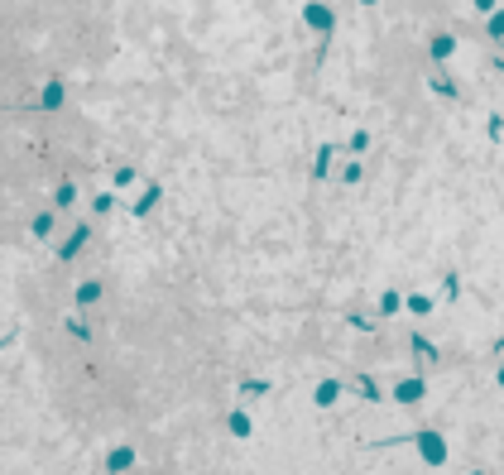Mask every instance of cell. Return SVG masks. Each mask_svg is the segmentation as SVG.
Instances as JSON below:
<instances>
[{
	"mask_svg": "<svg viewBox=\"0 0 504 475\" xmlns=\"http://www.w3.org/2000/svg\"><path fill=\"white\" fill-rule=\"evenodd\" d=\"M226 427H231V437H250V418H245L240 408H235V413L226 418Z\"/></svg>",
	"mask_w": 504,
	"mask_h": 475,
	"instance_id": "4fadbf2b",
	"label": "cell"
},
{
	"mask_svg": "<svg viewBox=\"0 0 504 475\" xmlns=\"http://www.w3.org/2000/svg\"><path fill=\"white\" fill-rule=\"evenodd\" d=\"M240 394L250 398V394H269V380H240Z\"/></svg>",
	"mask_w": 504,
	"mask_h": 475,
	"instance_id": "d6986e66",
	"label": "cell"
},
{
	"mask_svg": "<svg viewBox=\"0 0 504 475\" xmlns=\"http://www.w3.org/2000/svg\"><path fill=\"white\" fill-rule=\"evenodd\" d=\"M356 394H360L365 403H375V398H380V384L370 380V375H360V380H356Z\"/></svg>",
	"mask_w": 504,
	"mask_h": 475,
	"instance_id": "5bb4252c",
	"label": "cell"
},
{
	"mask_svg": "<svg viewBox=\"0 0 504 475\" xmlns=\"http://www.w3.org/2000/svg\"><path fill=\"white\" fill-rule=\"evenodd\" d=\"M346 322H351V327H356V331H375V322H365V317H360V312H351V317H346Z\"/></svg>",
	"mask_w": 504,
	"mask_h": 475,
	"instance_id": "f1b7e54d",
	"label": "cell"
},
{
	"mask_svg": "<svg viewBox=\"0 0 504 475\" xmlns=\"http://www.w3.org/2000/svg\"><path fill=\"white\" fill-rule=\"evenodd\" d=\"M154 206H159V183H149V188H144V197L135 202V216H149Z\"/></svg>",
	"mask_w": 504,
	"mask_h": 475,
	"instance_id": "7c38bea8",
	"label": "cell"
},
{
	"mask_svg": "<svg viewBox=\"0 0 504 475\" xmlns=\"http://www.w3.org/2000/svg\"><path fill=\"white\" fill-rule=\"evenodd\" d=\"M495 68H500V72H504V58H495Z\"/></svg>",
	"mask_w": 504,
	"mask_h": 475,
	"instance_id": "4dcf8cb0",
	"label": "cell"
},
{
	"mask_svg": "<svg viewBox=\"0 0 504 475\" xmlns=\"http://www.w3.org/2000/svg\"><path fill=\"white\" fill-rule=\"evenodd\" d=\"M48 231H53V211H43V216H34V235H39V240H43V235H48Z\"/></svg>",
	"mask_w": 504,
	"mask_h": 475,
	"instance_id": "ffe728a7",
	"label": "cell"
},
{
	"mask_svg": "<svg viewBox=\"0 0 504 475\" xmlns=\"http://www.w3.org/2000/svg\"><path fill=\"white\" fill-rule=\"evenodd\" d=\"M442 284H447V298H461V274H456V269H447Z\"/></svg>",
	"mask_w": 504,
	"mask_h": 475,
	"instance_id": "44dd1931",
	"label": "cell"
},
{
	"mask_svg": "<svg viewBox=\"0 0 504 475\" xmlns=\"http://www.w3.org/2000/svg\"><path fill=\"white\" fill-rule=\"evenodd\" d=\"M97 298H101V284H97V279L77 284V302H82V307H87V302H97Z\"/></svg>",
	"mask_w": 504,
	"mask_h": 475,
	"instance_id": "9a60e30c",
	"label": "cell"
},
{
	"mask_svg": "<svg viewBox=\"0 0 504 475\" xmlns=\"http://www.w3.org/2000/svg\"><path fill=\"white\" fill-rule=\"evenodd\" d=\"M413 447H418V456H423L427 466H442V461H447V442H442V432H432V427L413 432Z\"/></svg>",
	"mask_w": 504,
	"mask_h": 475,
	"instance_id": "6da1fadb",
	"label": "cell"
},
{
	"mask_svg": "<svg viewBox=\"0 0 504 475\" xmlns=\"http://www.w3.org/2000/svg\"><path fill=\"white\" fill-rule=\"evenodd\" d=\"M302 19H307V29H317V34H331V24H336V10H331V5H302Z\"/></svg>",
	"mask_w": 504,
	"mask_h": 475,
	"instance_id": "7a4b0ae2",
	"label": "cell"
},
{
	"mask_svg": "<svg viewBox=\"0 0 504 475\" xmlns=\"http://www.w3.org/2000/svg\"><path fill=\"white\" fill-rule=\"evenodd\" d=\"M403 307H408L413 317H427V312H432V298H427V293H408V298H403Z\"/></svg>",
	"mask_w": 504,
	"mask_h": 475,
	"instance_id": "8fae6325",
	"label": "cell"
},
{
	"mask_svg": "<svg viewBox=\"0 0 504 475\" xmlns=\"http://www.w3.org/2000/svg\"><path fill=\"white\" fill-rule=\"evenodd\" d=\"M427 87H432V92H437V96H456V82H447V77H432Z\"/></svg>",
	"mask_w": 504,
	"mask_h": 475,
	"instance_id": "7402d4cb",
	"label": "cell"
},
{
	"mask_svg": "<svg viewBox=\"0 0 504 475\" xmlns=\"http://www.w3.org/2000/svg\"><path fill=\"white\" fill-rule=\"evenodd\" d=\"M331 168H336V144H322L317 159H312V178H327Z\"/></svg>",
	"mask_w": 504,
	"mask_h": 475,
	"instance_id": "52a82bcc",
	"label": "cell"
},
{
	"mask_svg": "<svg viewBox=\"0 0 504 475\" xmlns=\"http://www.w3.org/2000/svg\"><path fill=\"white\" fill-rule=\"evenodd\" d=\"M336 398H341V380H322L312 389V403H317V408H331Z\"/></svg>",
	"mask_w": 504,
	"mask_h": 475,
	"instance_id": "8992f818",
	"label": "cell"
},
{
	"mask_svg": "<svg viewBox=\"0 0 504 475\" xmlns=\"http://www.w3.org/2000/svg\"><path fill=\"white\" fill-rule=\"evenodd\" d=\"M68 331H72V336H77V341H87V336H92V327H87V322H82V317H72V322H68Z\"/></svg>",
	"mask_w": 504,
	"mask_h": 475,
	"instance_id": "d4e9b609",
	"label": "cell"
},
{
	"mask_svg": "<svg viewBox=\"0 0 504 475\" xmlns=\"http://www.w3.org/2000/svg\"><path fill=\"white\" fill-rule=\"evenodd\" d=\"M43 106H48V110H58V106H63V87H58V82H48V87H43Z\"/></svg>",
	"mask_w": 504,
	"mask_h": 475,
	"instance_id": "e0dca14e",
	"label": "cell"
},
{
	"mask_svg": "<svg viewBox=\"0 0 504 475\" xmlns=\"http://www.w3.org/2000/svg\"><path fill=\"white\" fill-rule=\"evenodd\" d=\"M135 183V168H115V188H130Z\"/></svg>",
	"mask_w": 504,
	"mask_h": 475,
	"instance_id": "83f0119b",
	"label": "cell"
},
{
	"mask_svg": "<svg viewBox=\"0 0 504 475\" xmlns=\"http://www.w3.org/2000/svg\"><path fill=\"white\" fill-rule=\"evenodd\" d=\"M408 346H413V351H418V356H423L427 365H437V360H442V351H437V346H432L427 336H418V331H413V341H408Z\"/></svg>",
	"mask_w": 504,
	"mask_h": 475,
	"instance_id": "9c48e42d",
	"label": "cell"
},
{
	"mask_svg": "<svg viewBox=\"0 0 504 475\" xmlns=\"http://www.w3.org/2000/svg\"><path fill=\"white\" fill-rule=\"evenodd\" d=\"M427 53H432V58H437V63H447V58H452V53H456V39H452V34H437V39H432V43H427Z\"/></svg>",
	"mask_w": 504,
	"mask_h": 475,
	"instance_id": "ba28073f",
	"label": "cell"
},
{
	"mask_svg": "<svg viewBox=\"0 0 504 475\" xmlns=\"http://www.w3.org/2000/svg\"><path fill=\"white\" fill-rule=\"evenodd\" d=\"M485 135H490V139H504V115H490V125H485Z\"/></svg>",
	"mask_w": 504,
	"mask_h": 475,
	"instance_id": "484cf974",
	"label": "cell"
},
{
	"mask_svg": "<svg viewBox=\"0 0 504 475\" xmlns=\"http://www.w3.org/2000/svg\"><path fill=\"white\" fill-rule=\"evenodd\" d=\"M399 307H403V293L399 288H385V293H380V317H394Z\"/></svg>",
	"mask_w": 504,
	"mask_h": 475,
	"instance_id": "30bf717a",
	"label": "cell"
},
{
	"mask_svg": "<svg viewBox=\"0 0 504 475\" xmlns=\"http://www.w3.org/2000/svg\"><path fill=\"white\" fill-rule=\"evenodd\" d=\"M92 206H97V216H106V211H115V197H110V192H97Z\"/></svg>",
	"mask_w": 504,
	"mask_h": 475,
	"instance_id": "603a6c76",
	"label": "cell"
},
{
	"mask_svg": "<svg viewBox=\"0 0 504 475\" xmlns=\"http://www.w3.org/2000/svg\"><path fill=\"white\" fill-rule=\"evenodd\" d=\"M495 380H500V389H504V365H500V375H495Z\"/></svg>",
	"mask_w": 504,
	"mask_h": 475,
	"instance_id": "f546056e",
	"label": "cell"
},
{
	"mask_svg": "<svg viewBox=\"0 0 504 475\" xmlns=\"http://www.w3.org/2000/svg\"><path fill=\"white\" fill-rule=\"evenodd\" d=\"M360 178H365V164H360V159H351V164L341 168V183H360Z\"/></svg>",
	"mask_w": 504,
	"mask_h": 475,
	"instance_id": "2e32d148",
	"label": "cell"
},
{
	"mask_svg": "<svg viewBox=\"0 0 504 475\" xmlns=\"http://www.w3.org/2000/svg\"><path fill=\"white\" fill-rule=\"evenodd\" d=\"M423 394H427V380H418V375H408V380L394 384V398L399 403H423Z\"/></svg>",
	"mask_w": 504,
	"mask_h": 475,
	"instance_id": "3957f363",
	"label": "cell"
},
{
	"mask_svg": "<svg viewBox=\"0 0 504 475\" xmlns=\"http://www.w3.org/2000/svg\"><path fill=\"white\" fill-rule=\"evenodd\" d=\"M490 39H504V5L490 10Z\"/></svg>",
	"mask_w": 504,
	"mask_h": 475,
	"instance_id": "ac0fdd59",
	"label": "cell"
},
{
	"mask_svg": "<svg viewBox=\"0 0 504 475\" xmlns=\"http://www.w3.org/2000/svg\"><path fill=\"white\" fill-rule=\"evenodd\" d=\"M87 240H92V226H77V231L68 235V245H58V260H77Z\"/></svg>",
	"mask_w": 504,
	"mask_h": 475,
	"instance_id": "277c9868",
	"label": "cell"
},
{
	"mask_svg": "<svg viewBox=\"0 0 504 475\" xmlns=\"http://www.w3.org/2000/svg\"><path fill=\"white\" fill-rule=\"evenodd\" d=\"M466 475H481V471H466Z\"/></svg>",
	"mask_w": 504,
	"mask_h": 475,
	"instance_id": "1f68e13d",
	"label": "cell"
},
{
	"mask_svg": "<svg viewBox=\"0 0 504 475\" xmlns=\"http://www.w3.org/2000/svg\"><path fill=\"white\" fill-rule=\"evenodd\" d=\"M365 149H370V135L356 130V135H351V154H365Z\"/></svg>",
	"mask_w": 504,
	"mask_h": 475,
	"instance_id": "cb8c5ba5",
	"label": "cell"
},
{
	"mask_svg": "<svg viewBox=\"0 0 504 475\" xmlns=\"http://www.w3.org/2000/svg\"><path fill=\"white\" fill-rule=\"evenodd\" d=\"M130 466H135V447H115V452L106 456V471L110 475H125Z\"/></svg>",
	"mask_w": 504,
	"mask_h": 475,
	"instance_id": "5b68a950",
	"label": "cell"
},
{
	"mask_svg": "<svg viewBox=\"0 0 504 475\" xmlns=\"http://www.w3.org/2000/svg\"><path fill=\"white\" fill-rule=\"evenodd\" d=\"M72 202V183H58V197H53V206H68Z\"/></svg>",
	"mask_w": 504,
	"mask_h": 475,
	"instance_id": "4316f807",
	"label": "cell"
}]
</instances>
